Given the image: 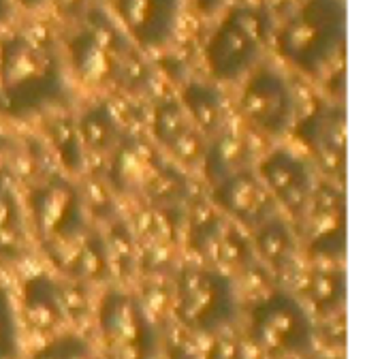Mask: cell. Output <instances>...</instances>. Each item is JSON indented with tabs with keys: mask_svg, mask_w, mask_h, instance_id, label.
Returning <instances> with one entry per match:
<instances>
[{
	"mask_svg": "<svg viewBox=\"0 0 365 359\" xmlns=\"http://www.w3.org/2000/svg\"><path fill=\"white\" fill-rule=\"evenodd\" d=\"M66 98L64 62L51 36L17 30L0 39V116L28 120Z\"/></svg>",
	"mask_w": 365,
	"mask_h": 359,
	"instance_id": "cell-1",
	"label": "cell"
},
{
	"mask_svg": "<svg viewBox=\"0 0 365 359\" xmlns=\"http://www.w3.org/2000/svg\"><path fill=\"white\" fill-rule=\"evenodd\" d=\"M36 240L56 270L71 276L94 227L81 201L79 186L64 176H49L28 195Z\"/></svg>",
	"mask_w": 365,
	"mask_h": 359,
	"instance_id": "cell-2",
	"label": "cell"
},
{
	"mask_svg": "<svg viewBox=\"0 0 365 359\" xmlns=\"http://www.w3.org/2000/svg\"><path fill=\"white\" fill-rule=\"evenodd\" d=\"M344 39V0H304L274 34V45L287 64L317 77L342 54Z\"/></svg>",
	"mask_w": 365,
	"mask_h": 359,
	"instance_id": "cell-3",
	"label": "cell"
},
{
	"mask_svg": "<svg viewBox=\"0 0 365 359\" xmlns=\"http://www.w3.org/2000/svg\"><path fill=\"white\" fill-rule=\"evenodd\" d=\"M171 313L178 325L197 336L227 330L240 313L233 276L214 268H180Z\"/></svg>",
	"mask_w": 365,
	"mask_h": 359,
	"instance_id": "cell-4",
	"label": "cell"
},
{
	"mask_svg": "<svg viewBox=\"0 0 365 359\" xmlns=\"http://www.w3.org/2000/svg\"><path fill=\"white\" fill-rule=\"evenodd\" d=\"M269 36L272 24L261 9H231L216 24L203 49L212 77L222 84L246 79L261 64Z\"/></svg>",
	"mask_w": 365,
	"mask_h": 359,
	"instance_id": "cell-5",
	"label": "cell"
},
{
	"mask_svg": "<svg viewBox=\"0 0 365 359\" xmlns=\"http://www.w3.org/2000/svg\"><path fill=\"white\" fill-rule=\"evenodd\" d=\"M248 338L269 359H306L312 355L317 328L291 293L274 291L248 313Z\"/></svg>",
	"mask_w": 365,
	"mask_h": 359,
	"instance_id": "cell-6",
	"label": "cell"
},
{
	"mask_svg": "<svg viewBox=\"0 0 365 359\" xmlns=\"http://www.w3.org/2000/svg\"><path fill=\"white\" fill-rule=\"evenodd\" d=\"M96 323L107 359H154L158 351L156 325L137 295L111 289L103 295Z\"/></svg>",
	"mask_w": 365,
	"mask_h": 359,
	"instance_id": "cell-7",
	"label": "cell"
},
{
	"mask_svg": "<svg viewBox=\"0 0 365 359\" xmlns=\"http://www.w3.org/2000/svg\"><path fill=\"white\" fill-rule=\"evenodd\" d=\"M237 111L261 135L282 137L297 122V96L282 71L259 64L244 79Z\"/></svg>",
	"mask_w": 365,
	"mask_h": 359,
	"instance_id": "cell-8",
	"label": "cell"
},
{
	"mask_svg": "<svg viewBox=\"0 0 365 359\" xmlns=\"http://www.w3.org/2000/svg\"><path fill=\"white\" fill-rule=\"evenodd\" d=\"M302 240L310 255L340 261L346 253V199L334 182L317 184L304 212Z\"/></svg>",
	"mask_w": 365,
	"mask_h": 359,
	"instance_id": "cell-9",
	"label": "cell"
},
{
	"mask_svg": "<svg viewBox=\"0 0 365 359\" xmlns=\"http://www.w3.org/2000/svg\"><path fill=\"white\" fill-rule=\"evenodd\" d=\"M257 173L274 203L299 221L319 184L312 163L291 148H276L261 161Z\"/></svg>",
	"mask_w": 365,
	"mask_h": 359,
	"instance_id": "cell-10",
	"label": "cell"
},
{
	"mask_svg": "<svg viewBox=\"0 0 365 359\" xmlns=\"http://www.w3.org/2000/svg\"><path fill=\"white\" fill-rule=\"evenodd\" d=\"M212 206L227 221L248 229L276 216V203L252 167L212 184Z\"/></svg>",
	"mask_w": 365,
	"mask_h": 359,
	"instance_id": "cell-11",
	"label": "cell"
},
{
	"mask_svg": "<svg viewBox=\"0 0 365 359\" xmlns=\"http://www.w3.org/2000/svg\"><path fill=\"white\" fill-rule=\"evenodd\" d=\"M184 0H115V15L141 49H165L180 28Z\"/></svg>",
	"mask_w": 365,
	"mask_h": 359,
	"instance_id": "cell-12",
	"label": "cell"
},
{
	"mask_svg": "<svg viewBox=\"0 0 365 359\" xmlns=\"http://www.w3.org/2000/svg\"><path fill=\"white\" fill-rule=\"evenodd\" d=\"M299 139L317 156V163L331 178L342 180L346 169V113L342 105L317 107L297 124Z\"/></svg>",
	"mask_w": 365,
	"mask_h": 359,
	"instance_id": "cell-13",
	"label": "cell"
},
{
	"mask_svg": "<svg viewBox=\"0 0 365 359\" xmlns=\"http://www.w3.org/2000/svg\"><path fill=\"white\" fill-rule=\"evenodd\" d=\"M163 167L165 161L152 143L139 137H124L111 152L105 182L111 193L143 197Z\"/></svg>",
	"mask_w": 365,
	"mask_h": 359,
	"instance_id": "cell-14",
	"label": "cell"
},
{
	"mask_svg": "<svg viewBox=\"0 0 365 359\" xmlns=\"http://www.w3.org/2000/svg\"><path fill=\"white\" fill-rule=\"evenodd\" d=\"M118 47L107 36L105 28H83L71 34L66 51L73 71L88 86H105L118 79Z\"/></svg>",
	"mask_w": 365,
	"mask_h": 359,
	"instance_id": "cell-15",
	"label": "cell"
},
{
	"mask_svg": "<svg viewBox=\"0 0 365 359\" xmlns=\"http://www.w3.org/2000/svg\"><path fill=\"white\" fill-rule=\"evenodd\" d=\"M30 251L28 221L9 167H0V261L17 263Z\"/></svg>",
	"mask_w": 365,
	"mask_h": 359,
	"instance_id": "cell-16",
	"label": "cell"
},
{
	"mask_svg": "<svg viewBox=\"0 0 365 359\" xmlns=\"http://www.w3.org/2000/svg\"><path fill=\"white\" fill-rule=\"evenodd\" d=\"M252 251L274 274L287 278L297 268L299 238L295 236L293 227L276 214L274 218L255 229Z\"/></svg>",
	"mask_w": 365,
	"mask_h": 359,
	"instance_id": "cell-17",
	"label": "cell"
},
{
	"mask_svg": "<svg viewBox=\"0 0 365 359\" xmlns=\"http://www.w3.org/2000/svg\"><path fill=\"white\" fill-rule=\"evenodd\" d=\"M180 103L188 113L192 126L205 137L212 139L222 133L227 126V101L222 90L216 84L190 81L182 88Z\"/></svg>",
	"mask_w": 365,
	"mask_h": 359,
	"instance_id": "cell-18",
	"label": "cell"
},
{
	"mask_svg": "<svg viewBox=\"0 0 365 359\" xmlns=\"http://www.w3.org/2000/svg\"><path fill=\"white\" fill-rule=\"evenodd\" d=\"M21 313L30 330L47 334L64 323V315L56 293V278L49 274H32L21 283Z\"/></svg>",
	"mask_w": 365,
	"mask_h": 359,
	"instance_id": "cell-19",
	"label": "cell"
},
{
	"mask_svg": "<svg viewBox=\"0 0 365 359\" xmlns=\"http://www.w3.org/2000/svg\"><path fill=\"white\" fill-rule=\"evenodd\" d=\"M250 143L244 135L225 128L216 137L207 139L205 156H203V171L212 184L250 167Z\"/></svg>",
	"mask_w": 365,
	"mask_h": 359,
	"instance_id": "cell-20",
	"label": "cell"
},
{
	"mask_svg": "<svg viewBox=\"0 0 365 359\" xmlns=\"http://www.w3.org/2000/svg\"><path fill=\"white\" fill-rule=\"evenodd\" d=\"M77 122V131L81 137V143L86 150L96 152V154H111L115 146L124 139L122 137V126L111 111L109 103H98L86 109Z\"/></svg>",
	"mask_w": 365,
	"mask_h": 359,
	"instance_id": "cell-21",
	"label": "cell"
},
{
	"mask_svg": "<svg viewBox=\"0 0 365 359\" xmlns=\"http://www.w3.org/2000/svg\"><path fill=\"white\" fill-rule=\"evenodd\" d=\"M304 293L312 310L325 319L342 315L346 304V274L340 268H323L310 272Z\"/></svg>",
	"mask_w": 365,
	"mask_h": 359,
	"instance_id": "cell-22",
	"label": "cell"
},
{
	"mask_svg": "<svg viewBox=\"0 0 365 359\" xmlns=\"http://www.w3.org/2000/svg\"><path fill=\"white\" fill-rule=\"evenodd\" d=\"M255 263V251L252 244L248 242V238L242 233V229L225 218V225L220 229L218 242H216V251H214V259H212V268L222 272H248Z\"/></svg>",
	"mask_w": 365,
	"mask_h": 359,
	"instance_id": "cell-23",
	"label": "cell"
},
{
	"mask_svg": "<svg viewBox=\"0 0 365 359\" xmlns=\"http://www.w3.org/2000/svg\"><path fill=\"white\" fill-rule=\"evenodd\" d=\"M47 137L53 146V152L60 158V165L68 173H81L86 167V148L81 143L77 122L73 118L60 116L49 122Z\"/></svg>",
	"mask_w": 365,
	"mask_h": 359,
	"instance_id": "cell-24",
	"label": "cell"
},
{
	"mask_svg": "<svg viewBox=\"0 0 365 359\" xmlns=\"http://www.w3.org/2000/svg\"><path fill=\"white\" fill-rule=\"evenodd\" d=\"M103 238H105L109 270L120 276L133 274V270L137 266L139 248H137V240H135V233L130 231V227L124 221L115 218L109 223V231Z\"/></svg>",
	"mask_w": 365,
	"mask_h": 359,
	"instance_id": "cell-25",
	"label": "cell"
},
{
	"mask_svg": "<svg viewBox=\"0 0 365 359\" xmlns=\"http://www.w3.org/2000/svg\"><path fill=\"white\" fill-rule=\"evenodd\" d=\"M192 128L195 126L180 101H163L156 105L152 116V133L163 148H173Z\"/></svg>",
	"mask_w": 365,
	"mask_h": 359,
	"instance_id": "cell-26",
	"label": "cell"
},
{
	"mask_svg": "<svg viewBox=\"0 0 365 359\" xmlns=\"http://www.w3.org/2000/svg\"><path fill=\"white\" fill-rule=\"evenodd\" d=\"M58 302L64 315V321H83L90 315V293L83 283L79 280H56Z\"/></svg>",
	"mask_w": 365,
	"mask_h": 359,
	"instance_id": "cell-27",
	"label": "cell"
},
{
	"mask_svg": "<svg viewBox=\"0 0 365 359\" xmlns=\"http://www.w3.org/2000/svg\"><path fill=\"white\" fill-rule=\"evenodd\" d=\"M19 355V323L13 308V300L4 287H0V359Z\"/></svg>",
	"mask_w": 365,
	"mask_h": 359,
	"instance_id": "cell-28",
	"label": "cell"
},
{
	"mask_svg": "<svg viewBox=\"0 0 365 359\" xmlns=\"http://www.w3.org/2000/svg\"><path fill=\"white\" fill-rule=\"evenodd\" d=\"M79 193H81V201H83L86 212H90L94 218L105 221L107 225L111 221H115V208H113L111 188L107 186V182L88 180V182L81 184Z\"/></svg>",
	"mask_w": 365,
	"mask_h": 359,
	"instance_id": "cell-29",
	"label": "cell"
},
{
	"mask_svg": "<svg viewBox=\"0 0 365 359\" xmlns=\"http://www.w3.org/2000/svg\"><path fill=\"white\" fill-rule=\"evenodd\" d=\"M203 359H246V349L240 336L229 330L210 334V343L201 349Z\"/></svg>",
	"mask_w": 365,
	"mask_h": 359,
	"instance_id": "cell-30",
	"label": "cell"
},
{
	"mask_svg": "<svg viewBox=\"0 0 365 359\" xmlns=\"http://www.w3.org/2000/svg\"><path fill=\"white\" fill-rule=\"evenodd\" d=\"M165 343H167V351H169L171 359H197L201 355V349L197 345V334L184 330L178 323H173V328H169Z\"/></svg>",
	"mask_w": 365,
	"mask_h": 359,
	"instance_id": "cell-31",
	"label": "cell"
},
{
	"mask_svg": "<svg viewBox=\"0 0 365 359\" xmlns=\"http://www.w3.org/2000/svg\"><path fill=\"white\" fill-rule=\"evenodd\" d=\"M323 336L325 340L331 345H338L342 347L344 340H346V325H344V313L342 315H336V317H329L327 323H325V330H323Z\"/></svg>",
	"mask_w": 365,
	"mask_h": 359,
	"instance_id": "cell-32",
	"label": "cell"
},
{
	"mask_svg": "<svg viewBox=\"0 0 365 359\" xmlns=\"http://www.w3.org/2000/svg\"><path fill=\"white\" fill-rule=\"evenodd\" d=\"M53 2H56V6L60 9L62 15H66V17H79L83 13V9H86V2L88 0H53Z\"/></svg>",
	"mask_w": 365,
	"mask_h": 359,
	"instance_id": "cell-33",
	"label": "cell"
},
{
	"mask_svg": "<svg viewBox=\"0 0 365 359\" xmlns=\"http://www.w3.org/2000/svg\"><path fill=\"white\" fill-rule=\"evenodd\" d=\"M15 13V2L13 0H0V26H4Z\"/></svg>",
	"mask_w": 365,
	"mask_h": 359,
	"instance_id": "cell-34",
	"label": "cell"
},
{
	"mask_svg": "<svg viewBox=\"0 0 365 359\" xmlns=\"http://www.w3.org/2000/svg\"><path fill=\"white\" fill-rule=\"evenodd\" d=\"M32 359H60V355H58L56 345H53V343H49V345H47V347H43L41 351H36V353L32 355Z\"/></svg>",
	"mask_w": 365,
	"mask_h": 359,
	"instance_id": "cell-35",
	"label": "cell"
},
{
	"mask_svg": "<svg viewBox=\"0 0 365 359\" xmlns=\"http://www.w3.org/2000/svg\"><path fill=\"white\" fill-rule=\"evenodd\" d=\"M13 150H15V141H13V137H11V135L0 133V158H2L4 154L13 152Z\"/></svg>",
	"mask_w": 365,
	"mask_h": 359,
	"instance_id": "cell-36",
	"label": "cell"
},
{
	"mask_svg": "<svg viewBox=\"0 0 365 359\" xmlns=\"http://www.w3.org/2000/svg\"><path fill=\"white\" fill-rule=\"evenodd\" d=\"M199 2V9L203 11V13H214L225 0H197Z\"/></svg>",
	"mask_w": 365,
	"mask_h": 359,
	"instance_id": "cell-37",
	"label": "cell"
},
{
	"mask_svg": "<svg viewBox=\"0 0 365 359\" xmlns=\"http://www.w3.org/2000/svg\"><path fill=\"white\" fill-rule=\"evenodd\" d=\"M13 2H19L26 9H41L47 0H13Z\"/></svg>",
	"mask_w": 365,
	"mask_h": 359,
	"instance_id": "cell-38",
	"label": "cell"
},
{
	"mask_svg": "<svg viewBox=\"0 0 365 359\" xmlns=\"http://www.w3.org/2000/svg\"><path fill=\"white\" fill-rule=\"evenodd\" d=\"M329 359H331V358H329ZM334 359H342V358H334Z\"/></svg>",
	"mask_w": 365,
	"mask_h": 359,
	"instance_id": "cell-39",
	"label": "cell"
}]
</instances>
